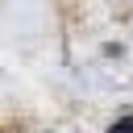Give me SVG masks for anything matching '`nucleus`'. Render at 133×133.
Returning <instances> with one entry per match:
<instances>
[{"label": "nucleus", "instance_id": "obj_1", "mask_svg": "<svg viewBox=\"0 0 133 133\" xmlns=\"http://www.w3.org/2000/svg\"><path fill=\"white\" fill-rule=\"evenodd\" d=\"M108 133H133V116H121V121H116Z\"/></svg>", "mask_w": 133, "mask_h": 133}]
</instances>
